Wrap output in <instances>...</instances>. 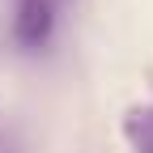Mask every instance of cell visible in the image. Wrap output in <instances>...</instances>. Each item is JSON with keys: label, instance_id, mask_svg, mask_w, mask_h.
Returning <instances> with one entry per match:
<instances>
[{"label": "cell", "instance_id": "2", "mask_svg": "<svg viewBox=\"0 0 153 153\" xmlns=\"http://www.w3.org/2000/svg\"><path fill=\"white\" fill-rule=\"evenodd\" d=\"M128 140L136 145V153H153V106H140L128 115Z\"/></svg>", "mask_w": 153, "mask_h": 153}, {"label": "cell", "instance_id": "1", "mask_svg": "<svg viewBox=\"0 0 153 153\" xmlns=\"http://www.w3.org/2000/svg\"><path fill=\"white\" fill-rule=\"evenodd\" d=\"M9 34H13V43L22 51L47 47L51 34H55V0H17Z\"/></svg>", "mask_w": 153, "mask_h": 153}]
</instances>
